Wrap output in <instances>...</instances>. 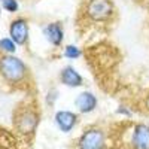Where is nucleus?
<instances>
[{
    "mask_svg": "<svg viewBox=\"0 0 149 149\" xmlns=\"http://www.w3.org/2000/svg\"><path fill=\"white\" fill-rule=\"evenodd\" d=\"M0 76L10 85H19L26 82L29 67L15 54H3L0 57Z\"/></svg>",
    "mask_w": 149,
    "mask_h": 149,
    "instance_id": "obj_1",
    "label": "nucleus"
},
{
    "mask_svg": "<svg viewBox=\"0 0 149 149\" xmlns=\"http://www.w3.org/2000/svg\"><path fill=\"white\" fill-rule=\"evenodd\" d=\"M84 12L93 22H109L115 15V6L112 0H86Z\"/></svg>",
    "mask_w": 149,
    "mask_h": 149,
    "instance_id": "obj_2",
    "label": "nucleus"
},
{
    "mask_svg": "<svg viewBox=\"0 0 149 149\" xmlns=\"http://www.w3.org/2000/svg\"><path fill=\"white\" fill-rule=\"evenodd\" d=\"M39 121H40L39 113L31 107H22L17 110V113L14 116V124H15L17 131L24 136L34 134L37 125H39Z\"/></svg>",
    "mask_w": 149,
    "mask_h": 149,
    "instance_id": "obj_3",
    "label": "nucleus"
},
{
    "mask_svg": "<svg viewBox=\"0 0 149 149\" xmlns=\"http://www.w3.org/2000/svg\"><path fill=\"white\" fill-rule=\"evenodd\" d=\"M106 131L100 127H88L82 131L76 142V149H104Z\"/></svg>",
    "mask_w": 149,
    "mask_h": 149,
    "instance_id": "obj_4",
    "label": "nucleus"
},
{
    "mask_svg": "<svg viewBox=\"0 0 149 149\" xmlns=\"http://www.w3.org/2000/svg\"><path fill=\"white\" fill-rule=\"evenodd\" d=\"M9 37L14 40L18 46L27 45L30 37V26L29 19L24 17H17L9 24Z\"/></svg>",
    "mask_w": 149,
    "mask_h": 149,
    "instance_id": "obj_5",
    "label": "nucleus"
},
{
    "mask_svg": "<svg viewBox=\"0 0 149 149\" xmlns=\"http://www.w3.org/2000/svg\"><path fill=\"white\" fill-rule=\"evenodd\" d=\"M128 146L131 149H149V124H134L130 130Z\"/></svg>",
    "mask_w": 149,
    "mask_h": 149,
    "instance_id": "obj_6",
    "label": "nucleus"
},
{
    "mask_svg": "<svg viewBox=\"0 0 149 149\" xmlns=\"http://www.w3.org/2000/svg\"><path fill=\"white\" fill-rule=\"evenodd\" d=\"M54 122L61 133L67 134V133L73 131V128L78 125L79 113H76V112H73V110H67V109L57 110L55 115H54Z\"/></svg>",
    "mask_w": 149,
    "mask_h": 149,
    "instance_id": "obj_7",
    "label": "nucleus"
},
{
    "mask_svg": "<svg viewBox=\"0 0 149 149\" xmlns=\"http://www.w3.org/2000/svg\"><path fill=\"white\" fill-rule=\"evenodd\" d=\"M74 107H76L78 113H82V115H88V113H93V112L97 109L98 106V98L97 95L93 93V91H81L76 98H74Z\"/></svg>",
    "mask_w": 149,
    "mask_h": 149,
    "instance_id": "obj_8",
    "label": "nucleus"
},
{
    "mask_svg": "<svg viewBox=\"0 0 149 149\" xmlns=\"http://www.w3.org/2000/svg\"><path fill=\"white\" fill-rule=\"evenodd\" d=\"M43 36L48 40L49 45H52L54 48H60L63 45L64 40V27L60 21H54V22H48L43 27Z\"/></svg>",
    "mask_w": 149,
    "mask_h": 149,
    "instance_id": "obj_9",
    "label": "nucleus"
},
{
    "mask_svg": "<svg viewBox=\"0 0 149 149\" xmlns=\"http://www.w3.org/2000/svg\"><path fill=\"white\" fill-rule=\"evenodd\" d=\"M58 79L64 86H69V88H79V86H84V76L70 64L64 66L60 70Z\"/></svg>",
    "mask_w": 149,
    "mask_h": 149,
    "instance_id": "obj_10",
    "label": "nucleus"
},
{
    "mask_svg": "<svg viewBox=\"0 0 149 149\" xmlns=\"http://www.w3.org/2000/svg\"><path fill=\"white\" fill-rule=\"evenodd\" d=\"M63 57L67 60H79L82 57V49L76 45H66L63 49Z\"/></svg>",
    "mask_w": 149,
    "mask_h": 149,
    "instance_id": "obj_11",
    "label": "nucleus"
},
{
    "mask_svg": "<svg viewBox=\"0 0 149 149\" xmlns=\"http://www.w3.org/2000/svg\"><path fill=\"white\" fill-rule=\"evenodd\" d=\"M17 46L18 45L10 37H2L0 39V52H3V54H15Z\"/></svg>",
    "mask_w": 149,
    "mask_h": 149,
    "instance_id": "obj_12",
    "label": "nucleus"
},
{
    "mask_svg": "<svg viewBox=\"0 0 149 149\" xmlns=\"http://www.w3.org/2000/svg\"><path fill=\"white\" fill-rule=\"evenodd\" d=\"M0 6L3 10L9 12V14H17L19 10V2L18 0H0Z\"/></svg>",
    "mask_w": 149,
    "mask_h": 149,
    "instance_id": "obj_13",
    "label": "nucleus"
},
{
    "mask_svg": "<svg viewBox=\"0 0 149 149\" xmlns=\"http://www.w3.org/2000/svg\"><path fill=\"white\" fill-rule=\"evenodd\" d=\"M58 90L57 88H51L48 91V94H46V103L49 104V106H54L55 104V102L58 100Z\"/></svg>",
    "mask_w": 149,
    "mask_h": 149,
    "instance_id": "obj_14",
    "label": "nucleus"
},
{
    "mask_svg": "<svg viewBox=\"0 0 149 149\" xmlns=\"http://www.w3.org/2000/svg\"><path fill=\"white\" fill-rule=\"evenodd\" d=\"M116 113H118V115H122V116H125V118H130V116L133 115L131 112L128 110V107H127V106H122V104L116 109Z\"/></svg>",
    "mask_w": 149,
    "mask_h": 149,
    "instance_id": "obj_15",
    "label": "nucleus"
},
{
    "mask_svg": "<svg viewBox=\"0 0 149 149\" xmlns=\"http://www.w3.org/2000/svg\"><path fill=\"white\" fill-rule=\"evenodd\" d=\"M0 149H3V143L2 142H0Z\"/></svg>",
    "mask_w": 149,
    "mask_h": 149,
    "instance_id": "obj_16",
    "label": "nucleus"
},
{
    "mask_svg": "<svg viewBox=\"0 0 149 149\" xmlns=\"http://www.w3.org/2000/svg\"><path fill=\"white\" fill-rule=\"evenodd\" d=\"M0 15H2V6H0Z\"/></svg>",
    "mask_w": 149,
    "mask_h": 149,
    "instance_id": "obj_17",
    "label": "nucleus"
}]
</instances>
